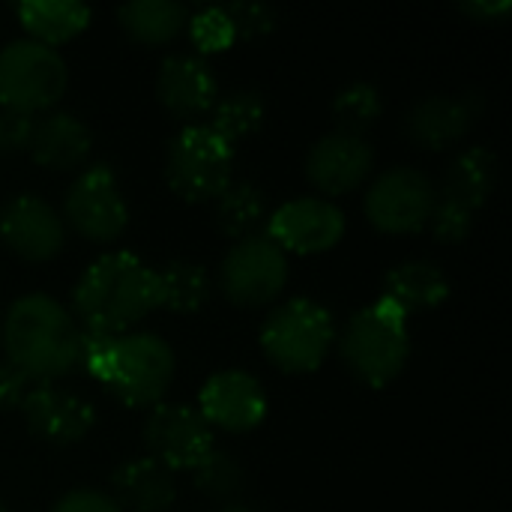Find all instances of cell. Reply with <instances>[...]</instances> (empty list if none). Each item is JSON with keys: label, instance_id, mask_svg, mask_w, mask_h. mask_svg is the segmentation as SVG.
<instances>
[{"label": "cell", "instance_id": "cell-1", "mask_svg": "<svg viewBox=\"0 0 512 512\" xmlns=\"http://www.w3.org/2000/svg\"><path fill=\"white\" fill-rule=\"evenodd\" d=\"M3 348L9 366L27 375V381L51 384L78 366L81 327L54 297L24 294L3 318Z\"/></svg>", "mask_w": 512, "mask_h": 512}, {"label": "cell", "instance_id": "cell-2", "mask_svg": "<svg viewBox=\"0 0 512 512\" xmlns=\"http://www.w3.org/2000/svg\"><path fill=\"white\" fill-rule=\"evenodd\" d=\"M72 303L84 330L123 336L156 309V276L132 252H105L75 282Z\"/></svg>", "mask_w": 512, "mask_h": 512}, {"label": "cell", "instance_id": "cell-3", "mask_svg": "<svg viewBox=\"0 0 512 512\" xmlns=\"http://www.w3.org/2000/svg\"><path fill=\"white\" fill-rule=\"evenodd\" d=\"M411 354L408 315L387 297L351 315L342 333V360L369 387H387Z\"/></svg>", "mask_w": 512, "mask_h": 512}, {"label": "cell", "instance_id": "cell-4", "mask_svg": "<svg viewBox=\"0 0 512 512\" xmlns=\"http://www.w3.org/2000/svg\"><path fill=\"white\" fill-rule=\"evenodd\" d=\"M336 339L333 315L309 300L294 297L273 309L261 327L264 354L285 372H312L324 363Z\"/></svg>", "mask_w": 512, "mask_h": 512}, {"label": "cell", "instance_id": "cell-5", "mask_svg": "<svg viewBox=\"0 0 512 512\" xmlns=\"http://www.w3.org/2000/svg\"><path fill=\"white\" fill-rule=\"evenodd\" d=\"M174 381V351L153 333L117 336L99 384L129 408L159 405Z\"/></svg>", "mask_w": 512, "mask_h": 512}, {"label": "cell", "instance_id": "cell-6", "mask_svg": "<svg viewBox=\"0 0 512 512\" xmlns=\"http://www.w3.org/2000/svg\"><path fill=\"white\" fill-rule=\"evenodd\" d=\"M234 144L219 138L210 126L186 123L165 153V180L186 201H216L231 183Z\"/></svg>", "mask_w": 512, "mask_h": 512}, {"label": "cell", "instance_id": "cell-7", "mask_svg": "<svg viewBox=\"0 0 512 512\" xmlns=\"http://www.w3.org/2000/svg\"><path fill=\"white\" fill-rule=\"evenodd\" d=\"M69 81L66 60L57 48L36 39H15L0 48V102L36 114L51 108Z\"/></svg>", "mask_w": 512, "mask_h": 512}, {"label": "cell", "instance_id": "cell-8", "mask_svg": "<svg viewBox=\"0 0 512 512\" xmlns=\"http://www.w3.org/2000/svg\"><path fill=\"white\" fill-rule=\"evenodd\" d=\"M219 282L231 303L267 306L288 282V258L267 234L243 237L225 252Z\"/></svg>", "mask_w": 512, "mask_h": 512}, {"label": "cell", "instance_id": "cell-9", "mask_svg": "<svg viewBox=\"0 0 512 512\" xmlns=\"http://www.w3.org/2000/svg\"><path fill=\"white\" fill-rule=\"evenodd\" d=\"M63 216L90 243H111L129 225V207L111 165H90L66 192Z\"/></svg>", "mask_w": 512, "mask_h": 512}, {"label": "cell", "instance_id": "cell-10", "mask_svg": "<svg viewBox=\"0 0 512 512\" xmlns=\"http://www.w3.org/2000/svg\"><path fill=\"white\" fill-rule=\"evenodd\" d=\"M144 447L168 471H195L216 450V441L198 408L159 402L144 423Z\"/></svg>", "mask_w": 512, "mask_h": 512}, {"label": "cell", "instance_id": "cell-11", "mask_svg": "<svg viewBox=\"0 0 512 512\" xmlns=\"http://www.w3.org/2000/svg\"><path fill=\"white\" fill-rule=\"evenodd\" d=\"M438 204L432 180L417 168H390L366 192V216L378 231L411 234L420 231Z\"/></svg>", "mask_w": 512, "mask_h": 512}, {"label": "cell", "instance_id": "cell-12", "mask_svg": "<svg viewBox=\"0 0 512 512\" xmlns=\"http://www.w3.org/2000/svg\"><path fill=\"white\" fill-rule=\"evenodd\" d=\"M267 237L282 252H327L345 237V213L327 198H294L273 210L267 222Z\"/></svg>", "mask_w": 512, "mask_h": 512}, {"label": "cell", "instance_id": "cell-13", "mask_svg": "<svg viewBox=\"0 0 512 512\" xmlns=\"http://www.w3.org/2000/svg\"><path fill=\"white\" fill-rule=\"evenodd\" d=\"M198 414L210 429L216 426L225 432H249L267 417V393L249 372H216L198 393Z\"/></svg>", "mask_w": 512, "mask_h": 512}, {"label": "cell", "instance_id": "cell-14", "mask_svg": "<svg viewBox=\"0 0 512 512\" xmlns=\"http://www.w3.org/2000/svg\"><path fill=\"white\" fill-rule=\"evenodd\" d=\"M0 240L27 261H48L63 246V219L39 195H18L0 210Z\"/></svg>", "mask_w": 512, "mask_h": 512}, {"label": "cell", "instance_id": "cell-15", "mask_svg": "<svg viewBox=\"0 0 512 512\" xmlns=\"http://www.w3.org/2000/svg\"><path fill=\"white\" fill-rule=\"evenodd\" d=\"M372 147L363 135L351 132H330L318 138L306 156V174L315 189L327 195H345L354 192L372 171Z\"/></svg>", "mask_w": 512, "mask_h": 512}, {"label": "cell", "instance_id": "cell-16", "mask_svg": "<svg viewBox=\"0 0 512 512\" xmlns=\"http://www.w3.org/2000/svg\"><path fill=\"white\" fill-rule=\"evenodd\" d=\"M21 411L30 432L51 444H75L87 438V432L96 426L93 405L54 384L30 387V393L21 402Z\"/></svg>", "mask_w": 512, "mask_h": 512}, {"label": "cell", "instance_id": "cell-17", "mask_svg": "<svg viewBox=\"0 0 512 512\" xmlns=\"http://www.w3.org/2000/svg\"><path fill=\"white\" fill-rule=\"evenodd\" d=\"M162 105L177 117H195L216 102V75L198 54H171L156 75Z\"/></svg>", "mask_w": 512, "mask_h": 512}, {"label": "cell", "instance_id": "cell-18", "mask_svg": "<svg viewBox=\"0 0 512 512\" xmlns=\"http://www.w3.org/2000/svg\"><path fill=\"white\" fill-rule=\"evenodd\" d=\"M477 111L480 102L474 96H429L411 108L405 126L417 144L429 150H441L465 138Z\"/></svg>", "mask_w": 512, "mask_h": 512}, {"label": "cell", "instance_id": "cell-19", "mask_svg": "<svg viewBox=\"0 0 512 512\" xmlns=\"http://www.w3.org/2000/svg\"><path fill=\"white\" fill-rule=\"evenodd\" d=\"M93 147V135L87 123L69 111H51L36 120L27 150L42 168L51 171H72L78 168Z\"/></svg>", "mask_w": 512, "mask_h": 512}, {"label": "cell", "instance_id": "cell-20", "mask_svg": "<svg viewBox=\"0 0 512 512\" xmlns=\"http://www.w3.org/2000/svg\"><path fill=\"white\" fill-rule=\"evenodd\" d=\"M111 486H114V501L120 504V510L126 507L132 512H165L171 510L177 498L171 471L153 462L150 456L120 465L111 477Z\"/></svg>", "mask_w": 512, "mask_h": 512}, {"label": "cell", "instance_id": "cell-21", "mask_svg": "<svg viewBox=\"0 0 512 512\" xmlns=\"http://www.w3.org/2000/svg\"><path fill=\"white\" fill-rule=\"evenodd\" d=\"M405 315L441 306L450 297V282L441 267L429 261H405L384 276V294Z\"/></svg>", "mask_w": 512, "mask_h": 512}, {"label": "cell", "instance_id": "cell-22", "mask_svg": "<svg viewBox=\"0 0 512 512\" xmlns=\"http://www.w3.org/2000/svg\"><path fill=\"white\" fill-rule=\"evenodd\" d=\"M15 12L21 27L30 33L27 39H36L51 48L78 36L93 18L90 6L78 0H21Z\"/></svg>", "mask_w": 512, "mask_h": 512}, {"label": "cell", "instance_id": "cell-23", "mask_svg": "<svg viewBox=\"0 0 512 512\" xmlns=\"http://www.w3.org/2000/svg\"><path fill=\"white\" fill-rule=\"evenodd\" d=\"M495 177H498L495 153L486 147H471L450 162L444 177V201H453L468 213H474L492 195Z\"/></svg>", "mask_w": 512, "mask_h": 512}, {"label": "cell", "instance_id": "cell-24", "mask_svg": "<svg viewBox=\"0 0 512 512\" xmlns=\"http://www.w3.org/2000/svg\"><path fill=\"white\" fill-rule=\"evenodd\" d=\"M117 21L132 39L144 45H162L186 27L189 12L177 0H132L117 9Z\"/></svg>", "mask_w": 512, "mask_h": 512}, {"label": "cell", "instance_id": "cell-25", "mask_svg": "<svg viewBox=\"0 0 512 512\" xmlns=\"http://www.w3.org/2000/svg\"><path fill=\"white\" fill-rule=\"evenodd\" d=\"M153 276H156V306L168 312L177 315L198 312L210 297V279L204 267L192 261H171Z\"/></svg>", "mask_w": 512, "mask_h": 512}, {"label": "cell", "instance_id": "cell-26", "mask_svg": "<svg viewBox=\"0 0 512 512\" xmlns=\"http://www.w3.org/2000/svg\"><path fill=\"white\" fill-rule=\"evenodd\" d=\"M264 216H267V198L255 183L231 180L225 192L216 198V222L234 240L252 237V231L261 225Z\"/></svg>", "mask_w": 512, "mask_h": 512}, {"label": "cell", "instance_id": "cell-27", "mask_svg": "<svg viewBox=\"0 0 512 512\" xmlns=\"http://www.w3.org/2000/svg\"><path fill=\"white\" fill-rule=\"evenodd\" d=\"M264 114H267V105H264L261 93H255V90H234V93H228V96L213 102V117H210L207 126L219 138L234 144L237 138L258 132L261 123H264Z\"/></svg>", "mask_w": 512, "mask_h": 512}, {"label": "cell", "instance_id": "cell-28", "mask_svg": "<svg viewBox=\"0 0 512 512\" xmlns=\"http://www.w3.org/2000/svg\"><path fill=\"white\" fill-rule=\"evenodd\" d=\"M381 111H384V99L378 87L369 81H354L342 87L333 99V117L339 123V132L360 135L381 117Z\"/></svg>", "mask_w": 512, "mask_h": 512}, {"label": "cell", "instance_id": "cell-29", "mask_svg": "<svg viewBox=\"0 0 512 512\" xmlns=\"http://www.w3.org/2000/svg\"><path fill=\"white\" fill-rule=\"evenodd\" d=\"M189 27V36H192V45L201 51V54H213V51H225L237 42V33H234V24L225 12V6H204L198 12L189 15L186 21ZM198 54V57H201Z\"/></svg>", "mask_w": 512, "mask_h": 512}, {"label": "cell", "instance_id": "cell-30", "mask_svg": "<svg viewBox=\"0 0 512 512\" xmlns=\"http://www.w3.org/2000/svg\"><path fill=\"white\" fill-rule=\"evenodd\" d=\"M192 474H195V489L216 498V501L234 498L240 492V486H243L240 465L228 453H219V450H213Z\"/></svg>", "mask_w": 512, "mask_h": 512}, {"label": "cell", "instance_id": "cell-31", "mask_svg": "<svg viewBox=\"0 0 512 512\" xmlns=\"http://www.w3.org/2000/svg\"><path fill=\"white\" fill-rule=\"evenodd\" d=\"M471 213L465 210V207H459V204H453V201H438L435 204V210H432V216H429V222L426 225H432V234L441 240V243H459V240H465L468 234H471Z\"/></svg>", "mask_w": 512, "mask_h": 512}, {"label": "cell", "instance_id": "cell-32", "mask_svg": "<svg viewBox=\"0 0 512 512\" xmlns=\"http://www.w3.org/2000/svg\"><path fill=\"white\" fill-rule=\"evenodd\" d=\"M225 12H228V18L234 24L237 42L261 36V33L276 27V12L270 6H264V3H228Z\"/></svg>", "mask_w": 512, "mask_h": 512}, {"label": "cell", "instance_id": "cell-33", "mask_svg": "<svg viewBox=\"0 0 512 512\" xmlns=\"http://www.w3.org/2000/svg\"><path fill=\"white\" fill-rule=\"evenodd\" d=\"M33 126H36L33 114H24V111H15V108L0 105V153L27 150L30 135H33Z\"/></svg>", "mask_w": 512, "mask_h": 512}, {"label": "cell", "instance_id": "cell-34", "mask_svg": "<svg viewBox=\"0 0 512 512\" xmlns=\"http://www.w3.org/2000/svg\"><path fill=\"white\" fill-rule=\"evenodd\" d=\"M51 512H123L120 504L105 495V492H96V489H75V492H66Z\"/></svg>", "mask_w": 512, "mask_h": 512}, {"label": "cell", "instance_id": "cell-35", "mask_svg": "<svg viewBox=\"0 0 512 512\" xmlns=\"http://www.w3.org/2000/svg\"><path fill=\"white\" fill-rule=\"evenodd\" d=\"M30 393V381L27 375H21L15 366L3 363L0 366V411H12L21 408L24 396Z\"/></svg>", "mask_w": 512, "mask_h": 512}, {"label": "cell", "instance_id": "cell-36", "mask_svg": "<svg viewBox=\"0 0 512 512\" xmlns=\"http://www.w3.org/2000/svg\"><path fill=\"white\" fill-rule=\"evenodd\" d=\"M459 9L471 18H504L512 9L510 0H468V3H459Z\"/></svg>", "mask_w": 512, "mask_h": 512}, {"label": "cell", "instance_id": "cell-37", "mask_svg": "<svg viewBox=\"0 0 512 512\" xmlns=\"http://www.w3.org/2000/svg\"><path fill=\"white\" fill-rule=\"evenodd\" d=\"M216 512H252V510H246V507H237V504H228V507H222V510H216Z\"/></svg>", "mask_w": 512, "mask_h": 512}, {"label": "cell", "instance_id": "cell-38", "mask_svg": "<svg viewBox=\"0 0 512 512\" xmlns=\"http://www.w3.org/2000/svg\"><path fill=\"white\" fill-rule=\"evenodd\" d=\"M0 512H9V510H6V507H3V504H0Z\"/></svg>", "mask_w": 512, "mask_h": 512}]
</instances>
